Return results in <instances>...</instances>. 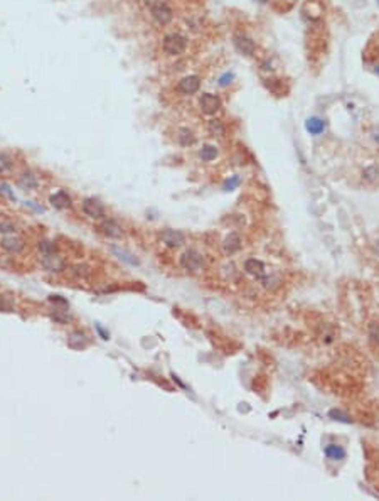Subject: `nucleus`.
Instances as JSON below:
<instances>
[{
  "mask_svg": "<svg viewBox=\"0 0 379 501\" xmlns=\"http://www.w3.org/2000/svg\"><path fill=\"white\" fill-rule=\"evenodd\" d=\"M162 46H164V51L167 52V54L180 56L182 52L185 51V48H187V39H185L184 36H180V34L172 32V34H167V36L164 37V43H162Z\"/></svg>",
  "mask_w": 379,
  "mask_h": 501,
  "instance_id": "nucleus-1",
  "label": "nucleus"
},
{
  "mask_svg": "<svg viewBox=\"0 0 379 501\" xmlns=\"http://www.w3.org/2000/svg\"><path fill=\"white\" fill-rule=\"evenodd\" d=\"M179 263H180V267L187 272H199L201 268L204 267V258L197 250L191 248L182 253L179 258Z\"/></svg>",
  "mask_w": 379,
  "mask_h": 501,
  "instance_id": "nucleus-2",
  "label": "nucleus"
},
{
  "mask_svg": "<svg viewBox=\"0 0 379 501\" xmlns=\"http://www.w3.org/2000/svg\"><path fill=\"white\" fill-rule=\"evenodd\" d=\"M81 210L91 219H103L106 215L103 203L96 197H85L81 203Z\"/></svg>",
  "mask_w": 379,
  "mask_h": 501,
  "instance_id": "nucleus-3",
  "label": "nucleus"
},
{
  "mask_svg": "<svg viewBox=\"0 0 379 501\" xmlns=\"http://www.w3.org/2000/svg\"><path fill=\"white\" fill-rule=\"evenodd\" d=\"M223 106V101L218 95L212 93H202V96L199 98V108L202 113L206 115H214L216 112H219Z\"/></svg>",
  "mask_w": 379,
  "mask_h": 501,
  "instance_id": "nucleus-4",
  "label": "nucleus"
},
{
  "mask_svg": "<svg viewBox=\"0 0 379 501\" xmlns=\"http://www.w3.org/2000/svg\"><path fill=\"white\" fill-rule=\"evenodd\" d=\"M158 238H160V241L164 243V245L170 246V248H179V246H182L185 243V235L179 230H172V228L162 230Z\"/></svg>",
  "mask_w": 379,
  "mask_h": 501,
  "instance_id": "nucleus-5",
  "label": "nucleus"
},
{
  "mask_svg": "<svg viewBox=\"0 0 379 501\" xmlns=\"http://www.w3.org/2000/svg\"><path fill=\"white\" fill-rule=\"evenodd\" d=\"M233 44L240 54L248 56V58H251V56L256 52L255 41H253L251 37L246 36V34H236V36L233 37Z\"/></svg>",
  "mask_w": 379,
  "mask_h": 501,
  "instance_id": "nucleus-6",
  "label": "nucleus"
},
{
  "mask_svg": "<svg viewBox=\"0 0 379 501\" xmlns=\"http://www.w3.org/2000/svg\"><path fill=\"white\" fill-rule=\"evenodd\" d=\"M150 12H152V17H154V21L157 22V24H160V25H167L174 19L172 9H170V7L167 5L165 2L154 3V5H152V9H150Z\"/></svg>",
  "mask_w": 379,
  "mask_h": 501,
  "instance_id": "nucleus-7",
  "label": "nucleus"
},
{
  "mask_svg": "<svg viewBox=\"0 0 379 501\" xmlns=\"http://www.w3.org/2000/svg\"><path fill=\"white\" fill-rule=\"evenodd\" d=\"M41 267H43L45 272L63 273L66 270V262H64L58 253H51V255H43V258H41Z\"/></svg>",
  "mask_w": 379,
  "mask_h": 501,
  "instance_id": "nucleus-8",
  "label": "nucleus"
},
{
  "mask_svg": "<svg viewBox=\"0 0 379 501\" xmlns=\"http://www.w3.org/2000/svg\"><path fill=\"white\" fill-rule=\"evenodd\" d=\"M98 231H100L101 235H105L106 238H113V240L121 238L125 233L123 228H121V225L118 221H115V219H106V218H103L100 221V225H98Z\"/></svg>",
  "mask_w": 379,
  "mask_h": 501,
  "instance_id": "nucleus-9",
  "label": "nucleus"
},
{
  "mask_svg": "<svg viewBox=\"0 0 379 501\" xmlns=\"http://www.w3.org/2000/svg\"><path fill=\"white\" fill-rule=\"evenodd\" d=\"M199 90H201V78L196 74L185 76V78H182L179 81V85H177V91L182 95H196Z\"/></svg>",
  "mask_w": 379,
  "mask_h": 501,
  "instance_id": "nucleus-10",
  "label": "nucleus"
},
{
  "mask_svg": "<svg viewBox=\"0 0 379 501\" xmlns=\"http://www.w3.org/2000/svg\"><path fill=\"white\" fill-rule=\"evenodd\" d=\"M0 246H2L7 253H10V255H19V253L24 252L25 243L22 238L14 237L12 235V237H3L2 240H0Z\"/></svg>",
  "mask_w": 379,
  "mask_h": 501,
  "instance_id": "nucleus-11",
  "label": "nucleus"
},
{
  "mask_svg": "<svg viewBox=\"0 0 379 501\" xmlns=\"http://www.w3.org/2000/svg\"><path fill=\"white\" fill-rule=\"evenodd\" d=\"M89 344V337L86 336L85 331H73L67 336V346L76 351H81Z\"/></svg>",
  "mask_w": 379,
  "mask_h": 501,
  "instance_id": "nucleus-12",
  "label": "nucleus"
},
{
  "mask_svg": "<svg viewBox=\"0 0 379 501\" xmlns=\"http://www.w3.org/2000/svg\"><path fill=\"white\" fill-rule=\"evenodd\" d=\"M245 272L248 273V275L255 277V279H263V277L267 275L263 262L256 260V258H248V260L245 262Z\"/></svg>",
  "mask_w": 379,
  "mask_h": 501,
  "instance_id": "nucleus-13",
  "label": "nucleus"
},
{
  "mask_svg": "<svg viewBox=\"0 0 379 501\" xmlns=\"http://www.w3.org/2000/svg\"><path fill=\"white\" fill-rule=\"evenodd\" d=\"M49 203L56 208V210H67V208L73 206V199L67 194L66 191H58L49 197Z\"/></svg>",
  "mask_w": 379,
  "mask_h": 501,
  "instance_id": "nucleus-14",
  "label": "nucleus"
},
{
  "mask_svg": "<svg viewBox=\"0 0 379 501\" xmlns=\"http://www.w3.org/2000/svg\"><path fill=\"white\" fill-rule=\"evenodd\" d=\"M17 184L21 186L22 189L34 191V189L39 188V179H37V176L32 172V170H25V172H22L21 176H19Z\"/></svg>",
  "mask_w": 379,
  "mask_h": 501,
  "instance_id": "nucleus-15",
  "label": "nucleus"
},
{
  "mask_svg": "<svg viewBox=\"0 0 379 501\" xmlns=\"http://www.w3.org/2000/svg\"><path fill=\"white\" fill-rule=\"evenodd\" d=\"M223 248H224V252L227 253V255H231V253H234V252H238V250L241 248V238H240V235L238 233H229L227 237L224 238V241H223Z\"/></svg>",
  "mask_w": 379,
  "mask_h": 501,
  "instance_id": "nucleus-16",
  "label": "nucleus"
},
{
  "mask_svg": "<svg viewBox=\"0 0 379 501\" xmlns=\"http://www.w3.org/2000/svg\"><path fill=\"white\" fill-rule=\"evenodd\" d=\"M305 128L310 135H320L322 132L325 130V121L318 117H310L309 120L305 121Z\"/></svg>",
  "mask_w": 379,
  "mask_h": 501,
  "instance_id": "nucleus-17",
  "label": "nucleus"
},
{
  "mask_svg": "<svg viewBox=\"0 0 379 501\" xmlns=\"http://www.w3.org/2000/svg\"><path fill=\"white\" fill-rule=\"evenodd\" d=\"M177 142H179L182 147H191V145H194V143H196V135H194V132H192L191 128H187V127L179 128V132H177Z\"/></svg>",
  "mask_w": 379,
  "mask_h": 501,
  "instance_id": "nucleus-18",
  "label": "nucleus"
},
{
  "mask_svg": "<svg viewBox=\"0 0 379 501\" xmlns=\"http://www.w3.org/2000/svg\"><path fill=\"white\" fill-rule=\"evenodd\" d=\"M324 454L327 455L331 461H340V459L346 457V451L342 446H337V444H329L324 449Z\"/></svg>",
  "mask_w": 379,
  "mask_h": 501,
  "instance_id": "nucleus-19",
  "label": "nucleus"
},
{
  "mask_svg": "<svg viewBox=\"0 0 379 501\" xmlns=\"http://www.w3.org/2000/svg\"><path fill=\"white\" fill-rule=\"evenodd\" d=\"M218 147L216 145H209V143H206V145H202L201 147V150H199V157L202 159L204 162H212L216 157H218Z\"/></svg>",
  "mask_w": 379,
  "mask_h": 501,
  "instance_id": "nucleus-20",
  "label": "nucleus"
},
{
  "mask_svg": "<svg viewBox=\"0 0 379 501\" xmlns=\"http://www.w3.org/2000/svg\"><path fill=\"white\" fill-rule=\"evenodd\" d=\"M110 250H111L113 253H115L116 257L120 258V260H123L125 263H128V265H138V260L132 255L130 252H127V250H123V248H118V246H110Z\"/></svg>",
  "mask_w": 379,
  "mask_h": 501,
  "instance_id": "nucleus-21",
  "label": "nucleus"
},
{
  "mask_svg": "<svg viewBox=\"0 0 379 501\" xmlns=\"http://www.w3.org/2000/svg\"><path fill=\"white\" fill-rule=\"evenodd\" d=\"M14 170V159L9 154L0 152V176H5Z\"/></svg>",
  "mask_w": 379,
  "mask_h": 501,
  "instance_id": "nucleus-22",
  "label": "nucleus"
},
{
  "mask_svg": "<svg viewBox=\"0 0 379 501\" xmlns=\"http://www.w3.org/2000/svg\"><path fill=\"white\" fill-rule=\"evenodd\" d=\"M207 130H209V134L214 135V137H223L226 134L224 123H223V120H219V119L209 120V123H207Z\"/></svg>",
  "mask_w": 379,
  "mask_h": 501,
  "instance_id": "nucleus-23",
  "label": "nucleus"
},
{
  "mask_svg": "<svg viewBox=\"0 0 379 501\" xmlns=\"http://www.w3.org/2000/svg\"><path fill=\"white\" fill-rule=\"evenodd\" d=\"M379 177V166L378 164H369L364 167L362 170V179L367 182H376Z\"/></svg>",
  "mask_w": 379,
  "mask_h": 501,
  "instance_id": "nucleus-24",
  "label": "nucleus"
},
{
  "mask_svg": "<svg viewBox=\"0 0 379 501\" xmlns=\"http://www.w3.org/2000/svg\"><path fill=\"white\" fill-rule=\"evenodd\" d=\"M37 250L41 252V255H51V253H58V245L51 240H41L37 243Z\"/></svg>",
  "mask_w": 379,
  "mask_h": 501,
  "instance_id": "nucleus-25",
  "label": "nucleus"
},
{
  "mask_svg": "<svg viewBox=\"0 0 379 501\" xmlns=\"http://www.w3.org/2000/svg\"><path fill=\"white\" fill-rule=\"evenodd\" d=\"M71 273L78 279H86V277L91 275V267L86 263H76L71 267Z\"/></svg>",
  "mask_w": 379,
  "mask_h": 501,
  "instance_id": "nucleus-26",
  "label": "nucleus"
},
{
  "mask_svg": "<svg viewBox=\"0 0 379 501\" xmlns=\"http://www.w3.org/2000/svg\"><path fill=\"white\" fill-rule=\"evenodd\" d=\"M240 184H241L240 176H231L229 179H227V181L224 182V186H223V189H224V191H233V189H236Z\"/></svg>",
  "mask_w": 379,
  "mask_h": 501,
  "instance_id": "nucleus-27",
  "label": "nucleus"
},
{
  "mask_svg": "<svg viewBox=\"0 0 379 501\" xmlns=\"http://www.w3.org/2000/svg\"><path fill=\"white\" fill-rule=\"evenodd\" d=\"M233 79H234V73H231V71H227V73H224L219 78V86H223V88H226V86H229L231 83H233Z\"/></svg>",
  "mask_w": 379,
  "mask_h": 501,
  "instance_id": "nucleus-28",
  "label": "nucleus"
},
{
  "mask_svg": "<svg viewBox=\"0 0 379 501\" xmlns=\"http://www.w3.org/2000/svg\"><path fill=\"white\" fill-rule=\"evenodd\" d=\"M369 337L374 343L379 344V324H371L369 326Z\"/></svg>",
  "mask_w": 379,
  "mask_h": 501,
  "instance_id": "nucleus-29",
  "label": "nucleus"
},
{
  "mask_svg": "<svg viewBox=\"0 0 379 501\" xmlns=\"http://www.w3.org/2000/svg\"><path fill=\"white\" fill-rule=\"evenodd\" d=\"M15 231V225L10 221H2L0 223V233H14Z\"/></svg>",
  "mask_w": 379,
  "mask_h": 501,
  "instance_id": "nucleus-30",
  "label": "nucleus"
},
{
  "mask_svg": "<svg viewBox=\"0 0 379 501\" xmlns=\"http://www.w3.org/2000/svg\"><path fill=\"white\" fill-rule=\"evenodd\" d=\"M52 319H54L56 322H59V324H66L67 321H69V316L67 314H59V312H54L52 314Z\"/></svg>",
  "mask_w": 379,
  "mask_h": 501,
  "instance_id": "nucleus-31",
  "label": "nucleus"
},
{
  "mask_svg": "<svg viewBox=\"0 0 379 501\" xmlns=\"http://www.w3.org/2000/svg\"><path fill=\"white\" fill-rule=\"evenodd\" d=\"M331 417H337L335 420H342V422H347V424L351 422V419H349L347 415H344L342 412H339V410H332V412H331Z\"/></svg>",
  "mask_w": 379,
  "mask_h": 501,
  "instance_id": "nucleus-32",
  "label": "nucleus"
},
{
  "mask_svg": "<svg viewBox=\"0 0 379 501\" xmlns=\"http://www.w3.org/2000/svg\"><path fill=\"white\" fill-rule=\"evenodd\" d=\"M371 137L374 139V142H378V143H379V127H376L373 132H371Z\"/></svg>",
  "mask_w": 379,
  "mask_h": 501,
  "instance_id": "nucleus-33",
  "label": "nucleus"
},
{
  "mask_svg": "<svg viewBox=\"0 0 379 501\" xmlns=\"http://www.w3.org/2000/svg\"><path fill=\"white\" fill-rule=\"evenodd\" d=\"M256 2H260V3H267L268 0H256Z\"/></svg>",
  "mask_w": 379,
  "mask_h": 501,
  "instance_id": "nucleus-34",
  "label": "nucleus"
},
{
  "mask_svg": "<svg viewBox=\"0 0 379 501\" xmlns=\"http://www.w3.org/2000/svg\"><path fill=\"white\" fill-rule=\"evenodd\" d=\"M376 73L379 74V66H376Z\"/></svg>",
  "mask_w": 379,
  "mask_h": 501,
  "instance_id": "nucleus-35",
  "label": "nucleus"
},
{
  "mask_svg": "<svg viewBox=\"0 0 379 501\" xmlns=\"http://www.w3.org/2000/svg\"><path fill=\"white\" fill-rule=\"evenodd\" d=\"M0 306H2V295H0Z\"/></svg>",
  "mask_w": 379,
  "mask_h": 501,
  "instance_id": "nucleus-36",
  "label": "nucleus"
},
{
  "mask_svg": "<svg viewBox=\"0 0 379 501\" xmlns=\"http://www.w3.org/2000/svg\"><path fill=\"white\" fill-rule=\"evenodd\" d=\"M378 5H379V0H378Z\"/></svg>",
  "mask_w": 379,
  "mask_h": 501,
  "instance_id": "nucleus-37",
  "label": "nucleus"
}]
</instances>
